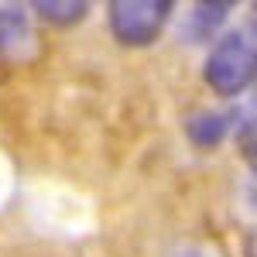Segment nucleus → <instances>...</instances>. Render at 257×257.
<instances>
[{
    "label": "nucleus",
    "mask_w": 257,
    "mask_h": 257,
    "mask_svg": "<svg viewBox=\"0 0 257 257\" xmlns=\"http://www.w3.org/2000/svg\"><path fill=\"white\" fill-rule=\"evenodd\" d=\"M226 127H230V123H226V113L202 110V113H196V117L185 123V134H189V141H192L196 148H213V144L223 141Z\"/></svg>",
    "instance_id": "nucleus-4"
},
{
    "label": "nucleus",
    "mask_w": 257,
    "mask_h": 257,
    "mask_svg": "<svg viewBox=\"0 0 257 257\" xmlns=\"http://www.w3.org/2000/svg\"><path fill=\"white\" fill-rule=\"evenodd\" d=\"M31 52H35V31H31L28 18L21 11L0 7V55L24 59Z\"/></svg>",
    "instance_id": "nucleus-3"
},
{
    "label": "nucleus",
    "mask_w": 257,
    "mask_h": 257,
    "mask_svg": "<svg viewBox=\"0 0 257 257\" xmlns=\"http://www.w3.org/2000/svg\"><path fill=\"white\" fill-rule=\"evenodd\" d=\"M233 4L226 0H216V4H196L192 14H189V38H206L209 31H216L219 24L226 21Z\"/></svg>",
    "instance_id": "nucleus-5"
},
{
    "label": "nucleus",
    "mask_w": 257,
    "mask_h": 257,
    "mask_svg": "<svg viewBox=\"0 0 257 257\" xmlns=\"http://www.w3.org/2000/svg\"><path fill=\"white\" fill-rule=\"evenodd\" d=\"M250 21H254V24H257V4H254V7H250Z\"/></svg>",
    "instance_id": "nucleus-10"
},
{
    "label": "nucleus",
    "mask_w": 257,
    "mask_h": 257,
    "mask_svg": "<svg viewBox=\"0 0 257 257\" xmlns=\"http://www.w3.org/2000/svg\"><path fill=\"white\" fill-rule=\"evenodd\" d=\"M250 206H254V209H257V185H254V189H250Z\"/></svg>",
    "instance_id": "nucleus-9"
},
{
    "label": "nucleus",
    "mask_w": 257,
    "mask_h": 257,
    "mask_svg": "<svg viewBox=\"0 0 257 257\" xmlns=\"http://www.w3.org/2000/svg\"><path fill=\"white\" fill-rule=\"evenodd\" d=\"M202 76L209 82V89H216L219 96H233L240 89H247L257 76V24L247 21L233 31H226L216 41V48L209 52Z\"/></svg>",
    "instance_id": "nucleus-1"
},
{
    "label": "nucleus",
    "mask_w": 257,
    "mask_h": 257,
    "mask_svg": "<svg viewBox=\"0 0 257 257\" xmlns=\"http://www.w3.org/2000/svg\"><path fill=\"white\" fill-rule=\"evenodd\" d=\"M172 18L168 0H117L110 4V31L123 45H151Z\"/></svg>",
    "instance_id": "nucleus-2"
},
{
    "label": "nucleus",
    "mask_w": 257,
    "mask_h": 257,
    "mask_svg": "<svg viewBox=\"0 0 257 257\" xmlns=\"http://www.w3.org/2000/svg\"><path fill=\"white\" fill-rule=\"evenodd\" d=\"M237 148H240V155H243V161L254 168V175H257V117H250L243 127H240Z\"/></svg>",
    "instance_id": "nucleus-7"
},
{
    "label": "nucleus",
    "mask_w": 257,
    "mask_h": 257,
    "mask_svg": "<svg viewBox=\"0 0 257 257\" xmlns=\"http://www.w3.org/2000/svg\"><path fill=\"white\" fill-rule=\"evenodd\" d=\"M243 257H257V230L247 237V243H243Z\"/></svg>",
    "instance_id": "nucleus-8"
},
{
    "label": "nucleus",
    "mask_w": 257,
    "mask_h": 257,
    "mask_svg": "<svg viewBox=\"0 0 257 257\" xmlns=\"http://www.w3.org/2000/svg\"><path fill=\"white\" fill-rule=\"evenodd\" d=\"M31 7L38 11V18L52 21V24H76L89 11V4H82V0H38Z\"/></svg>",
    "instance_id": "nucleus-6"
}]
</instances>
